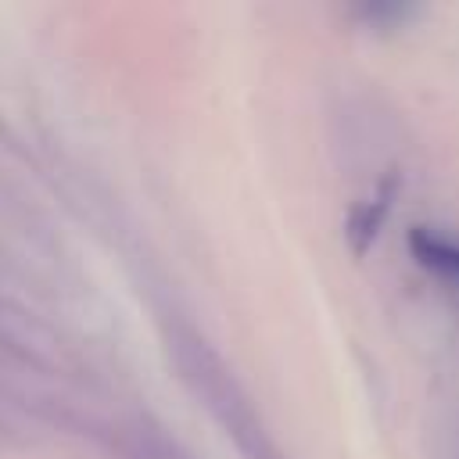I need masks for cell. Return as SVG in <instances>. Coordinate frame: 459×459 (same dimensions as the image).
I'll list each match as a JSON object with an SVG mask.
<instances>
[{
	"label": "cell",
	"instance_id": "1",
	"mask_svg": "<svg viewBox=\"0 0 459 459\" xmlns=\"http://www.w3.org/2000/svg\"><path fill=\"white\" fill-rule=\"evenodd\" d=\"M409 251L434 276H441L448 283H459V244L452 237H445L430 226H412L409 230Z\"/></svg>",
	"mask_w": 459,
	"mask_h": 459
}]
</instances>
